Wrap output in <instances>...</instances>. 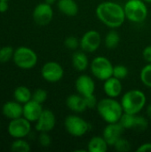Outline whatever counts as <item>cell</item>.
Listing matches in <instances>:
<instances>
[{
  "label": "cell",
  "mask_w": 151,
  "mask_h": 152,
  "mask_svg": "<svg viewBox=\"0 0 151 152\" xmlns=\"http://www.w3.org/2000/svg\"><path fill=\"white\" fill-rule=\"evenodd\" d=\"M95 13L101 22L112 29L120 28L126 20L124 6L112 1L99 4Z\"/></svg>",
  "instance_id": "cell-1"
},
{
  "label": "cell",
  "mask_w": 151,
  "mask_h": 152,
  "mask_svg": "<svg viewBox=\"0 0 151 152\" xmlns=\"http://www.w3.org/2000/svg\"><path fill=\"white\" fill-rule=\"evenodd\" d=\"M96 109L100 117L107 124L119 122L122 115L124 114L121 102H117L116 98L107 97L98 101Z\"/></svg>",
  "instance_id": "cell-2"
},
{
  "label": "cell",
  "mask_w": 151,
  "mask_h": 152,
  "mask_svg": "<svg viewBox=\"0 0 151 152\" xmlns=\"http://www.w3.org/2000/svg\"><path fill=\"white\" fill-rule=\"evenodd\" d=\"M121 105L124 112L128 114H139L146 105L147 98L145 94L137 89L127 91L121 98Z\"/></svg>",
  "instance_id": "cell-3"
},
{
  "label": "cell",
  "mask_w": 151,
  "mask_h": 152,
  "mask_svg": "<svg viewBox=\"0 0 151 152\" xmlns=\"http://www.w3.org/2000/svg\"><path fill=\"white\" fill-rule=\"evenodd\" d=\"M125 18L134 23L143 22L149 14L148 7L143 0H127L124 5Z\"/></svg>",
  "instance_id": "cell-4"
},
{
  "label": "cell",
  "mask_w": 151,
  "mask_h": 152,
  "mask_svg": "<svg viewBox=\"0 0 151 152\" xmlns=\"http://www.w3.org/2000/svg\"><path fill=\"white\" fill-rule=\"evenodd\" d=\"M12 60L18 68L21 69H31L37 63V55L31 48L20 46L14 50Z\"/></svg>",
  "instance_id": "cell-5"
},
{
  "label": "cell",
  "mask_w": 151,
  "mask_h": 152,
  "mask_svg": "<svg viewBox=\"0 0 151 152\" xmlns=\"http://www.w3.org/2000/svg\"><path fill=\"white\" fill-rule=\"evenodd\" d=\"M113 64L105 56H97L90 63L93 76L101 81H105L111 77L113 76Z\"/></svg>",
  "instance_id": "cell-6"
},
{
  "label": "cell",
  "mask_w": 151,
  "mask_h": 152,
  "mask_svg": "<svg viewBox=\"0 0 151 152\" xmlns=\"http://www.w3.org/2000/svg\"><path fill=\"white\" fill-rule=\"evenodd\" d=\"M64 127L70 135L74 137H81L89 131L90 125L79 116L69 115L64 120Z\"/></svg>",
  "instance_id": "cell-7"
},
{
  "label": "cell",
  "mask_w": 151,
  "mask_h": 152,
  "mask_svg": "<svg viewBox=\"0 0 151 152\" xmlns=\"http://www.w3.org/2000/svg\"><path fill=\"white\" fill-rule=\"evenodd\" d=\"M31 122L24 117L12 119L7 126V131L10 136L15 139L24 138L28 136L31 131Z\"/></svg>",
  "instance_id": "cell-8"
},
{
  "label": "cell",
  "mask_w": 151,
  "mask_h": 152,
  "mask_svg": "<svg viewBox=\"0 0 151 152\" xmlns=\"http://www.w3.org/2000/svg\"><path fill=\"white\" fill-rule=\"evenodd\" d=\"M42 77L49 83H57L62 79L64 69L62 66L56 61H48L41 69Z\"/></svg>",
  "instance_id": "cell-9"
},
{
  "label": "cell",
  "mask_w": 151,
  "mask_h": 152,
  "mask_svg": "<svg viewBox=\"0 0 151 152\" xmlns=\"http://www.w3.org/2000/svg\"><path fill=\"white\" fill-rule=\"evenodd\" d=\"M101 44V34L94 29L86 31L80 38V47L85 53H93L99 49Z\"/></svg>",
  "instance_id": "cell-10"
},
{
  "label": "cell",
  "mask_w": 151,
  "mask_h": 152,
  "mask_svg": "<svg viewBox=\"0 0 151 152\" xmlns=\"http://www.w3.org/2000/svg\"><path fill=\"white\" fill-rule=\"evenodd\" d=\"M33 20L39 26L48 25L53 17V10L51 4L45 2L38 4L33 10Z\"/></svg>",
  "instance_id": "cell-11"
},
{
  "label": "cell",
  "mask_w": 151,
  "mask_h": 152,
  "mask_svg": "<svg viewBox=\"0 0 151 152\" xmlns=\"http://www.w3.org/2000/svg\"><path fill=\"white\" fill-rule=\"evenodd\" d=\"M56 124V118L51 110H44L38 119L36 121L35 128L39 133L51 132Z\"/></svg>",
  "instance_id": "cell-12"
},
{
  "label": "cell",
  "mask_w": 151,
  "mask_h": 152,
  "mask_svg": "<svg viewBox=\"0 0 151 152\" xmlns=\"http://www.w3.org/2000/svg\"><path fill=\"white\" fill-rule=\"evenodd\" d=\"M125 128L119 122L108 124L102 133V136L108 142L109 146H114L117 141L122 137Z\"/></svg>",
  "instance_id": "cell-13"
},
{
  "label": "cell",
  "mask_w": 151,
  "mask_h": 152,
  "mask_svg": "<svg viewBox=\"0 0 151 152\" xmlns=\"http://www.w3.org/2000/svg\"><path fill=\"white\" fill-rule=\"evenodd\" d=\"M75 87L79 94L83 96H88L94 94L95 82L90 76L83 74L77 78Z\"/></svg>",
  "instance_id": "cell-14"
},
{
  "label": "cell",
  "mask_w": 151,
  "mask_h": 152,
  "mask_svg": "<svg viewBox=\"0 0 151 152\" xmlns=\"http://www.w3.org/2000/svg\"><path fill=\"white\" fill-rule=\"evenodd\" d=\"M43 110L44 109L42 107V104L31 99L30 101L23 104L22 117H24L29 122H36L40 117Z\"/></svg>",
  "instance_id": "cell-15"
},
{
  "label": "cell",
  "mask_w": 151,
  "mask_h": 152,
  "mask_svg": "<svg viewBox=\"0 0 151 152\" xmlns=\"http://www.w3.org/2000/svg\"><path fill=\"white\" fill-rule=\"evenodd\" d=\"M122 90H123L122 80L112 76L111 77L104 81L103 91L108 97L117 98L122 94Z\"/></svg>",
  "instance_id": "cell-16"
},
{
  "label": "cell",
  "mask_w": 151,
  "mask_h": 152,
  "mask_svg": "<svg viewBox=\"0 0 151 152\" xmlns=\"http://www.w3.org/2000/svg\"><path fill=\"white\" fill-rule=\"evenodd\" d=\"M66 105L71 111L75 113H83L87 109L85 97L78 93L69 95L66 100Z\"/></svg>",
  "instance_id": "cell-17"
},
{
  "label": "cell",
  "mask_w": 151,
  "mask_h": 152,
  "mask_svg": "<svg viewBox=\"0 0 151 152\" xmlns=\"http://www.w3.org/2000/svg\"><path fill=\"white\" fill-rule=\"evenodd\" d=\"M2 113L4 117L9 119H15L22 117L23 115V106L21 103L14 102H6L2 108Z\"/></svg>",
  "instance_id": "cell-18"
},
{
  "label": "cell",
  "mask_w": 151,
  "mask_h": 152,
  "mask_svg": "<svg viewBox=\"0 0 151 152\" xmlns=\"http://www.w3.org/2000/svg\"><path fill=\"white\" fill-rule=\"evenodd\" d=\"M57 7L59 11L66 16L73 17L78 13V4L75 0H58Z\"/></svg>",
  "instance_id": "cell-19"
},
{
  "label": "cell",
  "mask_w": 151,
  "mask_h": 152,
  "mask_svg": "<svg viewBox=\"0 0 151 152\" xmlns=\"http://www.w3.org/2000/svg\"><path fill=\"white\" fill-rule=\"evenodd\" d=\"M71 62L74 69L79 72L85 71L89 66L88 57L84 51H77L73 53L71 58Z\"/></svg>",
  "instance_id": "cell-20"
},
{
  "label": "cell",
  "mask_w": 151,
  "mask_h": 152,
  "mask_svg": "<svg viewBox=\"0 0 151 152\" xmlns=\"http://www.w3.org/2000/svg\"><path fill=\"white\" fill-rule=\"evenodd\" d=\"M109 144L103 136H93L90 139L87 145L89 152H106L108 151Z\"/></svg>",
  "instance_id": "cell-21"
},
{
  "label": "cell",
  "mask_w": 151,
  "mask_h": 152,
  "mask_svg": "<svg viewBox=\"0 0 151 152\" xmlns=\"http://www.w3.org/2000/svg\"><path fill=\"white\" fill-rule=\"evenodd\" d=\"M13 97L16 102L24 104L32 99V93L27 86H20L15 88L13 92Z\"/></svg>",
  "instance_id": "cell-22"
},
{
  "label": "cell",
  "mask_w": 151,
  "mask_h": 152,
  "mask_svg": "<svg viewBox=\"0 0 151 152\" xmlns=\"http://www.w3.org/2000/svg\"><path fill=\"white\" fill-rule=\"evenodd\" d=\"M119 43H120V36L116 30L112 29L106 34L104 38V44L107 48L115 49L117 47Z\"/></svg>",
  "instance_id": "cell-23"
},
{
  "label": "cell",
  "mask_w": 151,
  "mask_h": 152,
  "mask_svg": "<svg viewBox=\"0 0 151 152\" xmlns=\"http://www.w3.org/2000/svg\"><path fill=\"white\" fill-rule=\"evenodd\" d=\"M148 126H149V121L145 117L139 116L138 114L134 116L132 130H134L136 132H144L148 128Z\"/></svg>",
  "instance_id": "cell-24"
},
{
  "label": "cell",
  "mask_w": 151,
  "mask_h": 152,
  "mask_svg": "<svg viewBox=\"0 0 151 152\" xmlns=\"http://www.w3.org/2000/svg\"><path fill=\"white\" fill-rule=\"evenodd\" d=\"M11 150L14 152H29L30 145L28 142H26L22 138H20L16 139L11 144Z\"/></svg>",
  "instance_id": "cell-25"
},
{
  "label": "cell",
  "mask_w": 151,
  "mask_h": 152,
  "mask_svg": "<svg viewBox=\"0 0 151 152\" xmlns=\"http://www.w3.org/2000/svg\"><path fill=\"white\" fill-rule=\"evenodd\" d=\"M140 79L145 86L151 88V63H148L142 69L140 72Z\"/></svg>",
  "instance_id": "cell-26"
},
{
  "label": "cell",
  "mask_w": 151,
  "mask_h": 152,
  "mask_svg": "<svg viewBox=\"0 0 151 152\" xmlns=\"http://www.w3.org/2000/svg\"><path fill=\"white\" fill-rule=\"evenodd\" d=\"M14 50L12 46L6 45L0 48V62L5 63L8 62L13 57Z\"/></svg>",
  "instance_id": "cell-27"
},
{
  "label": "cell",
  "mask_w": 151,
  "mask_h": 152,
  "mask_svg": "<svg viewBox=\"0 0 151 152\" xmlns=\"http://www.w3.org/2000/svg\"><path fill=\"white\" fill-rule=\"evenodd\" d=\"M128 73H129V70L125 65L118 64V65L114 66L113 77H117V78H118L120 80H123L128 76Z\"/></svg>",
  "instance_id": "cell-28"
},
{
  "label": "cell",
  "mask_w": 151,
  "mask_h": 152,
  "mask_svg": "<svg viewBox=\"0 0 151 152\" xmlns=\"http://www.w3.org/2000/svg\"><path fill=\"white\" fill-rule=\"evenodd\" d=\"M115 148V150L119 152H126L129 151L131 150V143L128 140H126L125 138H119L117 142L114 144L113 146Z\"/></svg>",
  "instance_id": "cell-29"
},
{
  "label": "cell",
  "mask_w": 151,
  "mask_h": 152,
  "mask_svg": "<svg viewBox=\"0 0 151 152\" xmlns=\"http://www.w3.org/2000/svg\"><path fill=\"white\" fill-rule=\"evenodd\" d=\"M47 99V92L42 88H38L34 91L32 94V100L36 101V102H39L43 104Z\"/></svg>",
  "instance_id": "cell-30"
},
{
  "label": "cell",
  "mask_w": 151,
  "mask_h": 152,
  "mask_svg": "<svg viewBox=\"0 0 151 152\" xmlns=\"http://www.w3.org/2000/svg\"><path fill=\"white\" fill-rule=\"evenodd\" d=\"M64 45L69 50H76L80 46V40L74 36H69L65 39Z\"/></svg>",
  "instance_id": "cell-31"
},
{
  "label": "cell",
  "mask_w": 151,
  "mask_h": 152,
  "mask_svg": "<svg viewBox=\"0 0 151 152\" xmlns=\"http://www.w3.org/2000/svg\"><path fill=\"white\" fill-rule=\"evenodd\" d=\"M38 142H39V144L42 146V147H49L52 143V138L51 136L48 134V133H40V135L38 137Z\"/></svg>",
  "instance_id": "cell-32"
},
{
  "label": "cell",
  "mask_w": 151,
  "mask_h": 152,
  "mask_svg": "<svg viewBox=\"0 0 151 152\" xmlns=\"http://www.w3.org/2000/svg\"><path fill=\"white\" fill-rule=\"evenodd\" d=\"M84 97H85V100L87 109H93V108L97 106L98 101H97L96 97L94 96V94H91V95L84 96Z\"/></svg>",
  "instance_id": "cell-33"
},
{
  "label": "cell",
  "mask_w": 151,
  "mask_h": 152,
  "mask_svg": "<svg viewBox=\"0 0 151 152\" xmlns=\"http://www.w3.org/2000/svg\"><path fill=\"white\" fill-rule=\"evenodd\" d=\"M142 56L144 58V60L148 62L151 63V45L146 46L143 51H142Z\"/></svg>",
  "instance_id": "cell-34"
},
{
  "label": "cell",
  "mask_w": 151,
  "mask_h": 152,
  "mask_svg": "<svg viewBox=\"0 0 151 152\" xmlns=\"http://www.w3.org/2000/svg\"><path fill=\"white\" fill-rule=\"evenodd\" d=\"M138 152H151V142H145L139 146L137 149Z\"/></svg>",
  "instance_id": "cell-35"
},
{
  "label": "cell",
  "mask_w": 151,
  "mask_h": 152,
  "mask_svg": "<svg viewBox=\"0 0 151 152\" xmlns=\"http://www.w3.org/2000/svg\"><path fill=\"white\" fill-rule=\"evenodd\" d=\"M9 8L8 1L0 0V12H5Z\"/></svg>",
  "instance_id": "cell-36"
},
{
  "label": "cell",
  "mask_w": 151,
  "mask_h": 152,
  "mask_svg": "<svg viewBox=\"0 0 151 152\" xmlns=\"http://www.w3.org/2000/svg\"><path fill=\"white\" fill-rule=\"evenodd\" d=\"M146 113H147V116H148V118H149L150 119H151V104H150V105L147 107Z\"/></svg>",
  "instance_id": "cell-37"
},
{
  "label": "cell",
  "mask_w": 151,
  "mask_h": 152,
  "mask_svg": "<svg viewBox=\"0 0 151 152\" xmlns=\"http://www.w3.org/2000/svg\"><path fill=\"white\" fill-rule=\"evenodd\" d=\"M44 2H45L46 4H48L53 5V4H55V3L57 2V0H44Z\"/></svg>",
  "instance_id": "cell-38"
},
{
  "label": "cell",
  "mask_w": 151,
  "mask_h": 152,
  "mask_svg": "<svg viewBox=\"0 0 151 152\" xmlns=\"http://www.w3.org/2000/svg\"><path fill=\"white\" fill-rule=\"evenodd\" d=\"M145 3H151V0H143Z\"/></svg>",
  "instance_id": "cell-39"
},
{
  "label": "cell",
  "mask_w": 151,
  "mask_h": 152,
  "mask_svg": "<svg viewBox=\"0 0 151 152\" xmlns=\"http://www.w3.org/2000/svg\"><path fill=\"white\" fill-rule=\"evenodd\" d=\"M4 1H9V0H4Z\"/></svg>",
  "instance_id": "cell-40"
},
{
  "label": "cell",
  "mask_w": 151,
  "mask_h": 152,
  "mask_svg": "<svg viewBox=\"0 0 151 152\" xmlns=\"http://www.w3.org/2000/svg\"><path fill=\"white\" fill-rule=\"evenodd\" d=\"M0 126H1V124H0Z\"/></svg>",
  "instance_id": "cell-41"
}]
</instances>
